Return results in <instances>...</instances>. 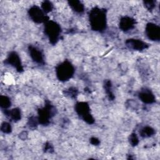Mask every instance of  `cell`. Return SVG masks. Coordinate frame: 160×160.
Masks as SVG:
<instances>
[{
    "label": "cell",
    "instance_id": "cb8c5ba5",
    "mask_svg": "<svg viewBox=\"0 0 160 160\" xmlns=\"http://www.w3.org/2000/svg\"><path fill=\"white\" fill-rule=\"evenodd\" d=\"M53 146L49 143L46 142L44 146V151L47 152H52L53 151Z\"/></svg>",
    "mask_w": 160,
    "mask_h": 160
},
{
    "label": "cell",
    "instance_id": "8992f818",
    "mask_svg": "<svg viewBox=\"0 0 160 160\" xmlns=\"http://www.w3.org/2000/svg\"><path fill=\"white\" fill-rule=\"evenodd\" d=\"M28 14L34 22L42 23L49 21V18L45 15V12L37 6H32L28 11Z\"/></svg>",
    "mask_w": 160,
    "mask_h": 160
},
{
    "label": "cell",
    "instance_id": "ba28073f",
    "mask_svg": "<svg viewBox=\"0 0 160 160\" xmlns=\"http://www.w3.org/2000/svg\"><path fill=\"white\" fill-rule=\"evenodd\" d=\"M5 62L8 64H10L11 66L16 68V69L18 72L23 71V68L21 64L20 58L16 52H11L9 54L7 59L5 60Z\"/></svg>",
    "mask_w": 160,
    "mask_h": 160
},
{
    "label": "cell",
    "instance_id": "e0dca14e",
    "mask_svg": "<svg viewBox=\"0 0 160 160\" xmlns=\"http://www.w3.org/2000/svg\"><path fill=\"white\" fill-rule=\"evenodd\" d=\"M11 101L9 97L6 96H0V106L1 108L6 109L11 106Z\"/></svg>",
    "mask_w": 160,
    "mask_h": 160
},
{
    "label": "cell",
    "instance_id": "d6986e66",
    "mask_svg": "<svg viewBox=\"0 0 160 160\" xmlns=\"http://www.w3.org/2000/svg\"><path fill=\"white\" fill-rule=\"evenodd\" d=\"M38 124L39 123L38 117L31 116L29 118L28 121V125L29 127V128H35Z\"/></svg>",
    "mask_w": 160,
    "mask_h": 160
},
{
    "label": "cell",
    "instance_id": "44dd1931",
    "mask_svg": "<svg viewBox=\"0 0 160 160\" xmlns=\"http://www.w3.org/2000/svg\"><path fill=\"white\" fill-rule=\"evenodd\" d=\"M129 142L130 144L132 146L138 145V144L139 143V139L136 133H132L129 136Z\"/></svg>",
    "mask_w": 160,
    "mask_h": 160
},
{
    "label": "cell",
    "instance_id": "7c38bea8",
    "mask_svg": "<svg viewBox=\"0 0 160 160\" xmlns=\"http://www.w3.org/2000/svg\"><path fill=\"white\" fill-rule=\"evenodd\" d=\"M29 52L31 59L38 64H44V56L42 52L37 48L33 46H29Z\"/></svg>",
    "mask_w": 160,
    "mask_h": 160
},
{
    "label": "cell",
    "instance_id": "6da1fadb",
    "mask_svg": "<svg viewBox=\"0 0 160 160\" xmlns=\"http://www.w3.org/2000/svg\"><path fill=\"white\" fill-rule=\"evenodd\" d=\"M89 20L93 31L103 32L107 26L106 11L98 7L92 8L89 12Z\"/></svg>",
    "mask_w": 160,
    "mask_h": 160
},
{
    "label": "cell",
    "instance_id": "5bb4252c",
    "mask_svg": "<svg viewBox=\"0 0 160 160\" xmlns=\"http://www.w3.org/2000/svg\"><path fill=\"white\" fill-rule=\"evenodd\" d=\"M69 6L71 7L72 10L76 12H82L84 9L83 4L79 1H71L68 2Z\"/></svg>",
    "mask_w": 160,
    "mask_h": 160
},
{
    "label": "cell",
    "instance_id": "30bf717a",
    "mask_svg": "<svg viewBox=\"0 0 160 160\" xmlns=\"http://www.w3.org/2000/svg\"><path fill=\"white\" fill-rule=\"evenodd\" d=\"M138 96L141 101L145 104H152L156 101V98L154 94L148 88L142 89L139 91Z\"/></svg>",
    "mask_w": 160,
    "mask_h": 160
},
{
    "label": "cell",
    "instance_id": "2e32d148",
    "mask_svg": "<svg viewBox=\"0 0 160 160\" xmlns=\"http://www.w3.org/2000/svg\"><path fill=\"white\" fill-rule=\"evenodd\" d=\"M104 89L106 92L109 99V100H113L114 99V96L112 91V84L110 80H106L104 81Z\"/></svg>",
    "mask_w": 160,
    "mask_h": 160
},
{
    "label": "cell",
    "instance_id": "5b68a950",
    "mask_svg": "<svg viewBox=\"0 0 160 160\" xmlns=\"http://www.w3.org/2000/svg\"><path fill=\"white\" fill-rule=\"evenodd\" d=\"M75 111L78 116L88 124H91L94 122L92 116L90 113V108L86 102H78L75 105Z\"/></svg>",
    "mask_w": 160,
    "mask_h": 160
},
{
    "label": "cell",
    "instance_id": "8fae6325",
    "mask_svg": "<svg viewBox=\"0 0 160 160\" xmlns=\"http://www.w3.org/2000/svg\"><path fill=\"white\" fill-rule=\"evenodd\" d=\"M135 23L136 21L133 18L129 16H124L121 18L119 26L122 31L127 32L134 28Z\"/></svg>",
    "mask_w": 160,
    "mask_h": 160
},
{
    "label": "cell",
    "instance_id": "3957f363",
    "mask_svg": "<svg viewBox=\"0 0 160 160\" xmlns=\"http://www.w3.org/2000/svg\"><path fill=\"white\" fill-rule=\"evenodd\" d=\"M44 33L51 44L54 45L58 41L61 33V26L56 22L49 20L44 23Z\"/></svg>",
    "mask_w": 160,
    "mask_h": 160
},
{
    "label": "cell",
    "instance_id": "277c9868",
    "mask_svg": "<svg viewBox=\"0 0 160 160\" xmlns=\"http://www.w3.org/2000/svg\"><path fill=\"white\" fill-rule=\"evenodd\" d=\"M55 114V108L49 101H46L45 106L38 109V121L42 125H48L50 122V119Z\"/></svg>",
    "mask_w": 160,
    "mask_h": 160
},
{
    "label": "cell",
    "instance_id": "7402d4cb",
    "mask_svg": "<svg viewBox=\"0 0 160 160\" xmlns=\"http://www.w3.org/2000/svg\"><path fill=\"white\" fill-rule=\"evenodd\" d=\"M65 94L71 98H75L78 94V89L76 88L71 87L65 91Z\"/></svg>",
    "mask_w": 160,
    "mask_h": 160
},
{
    "label": "cell",
    "instance_id": "52a82bcc",
    "mask_svg": "<svg viewBox=\"0 0 160 160\" xmlns=\"http://www.w3.org/2000/svg\"><path fill=\"white\" fill-rule=\"evenodd\" d=\"M146 34L148 39L154 41H159L160 39V27L152 22H149L146 26Z\"/></svg>",
    "mask_w": 160,
    "mask_h": 160
},
{
    "label": "cell",
    "instance_id": "9c48e42d",
    "mask_svg": "<svg viewBox=\"0 0 160 160\" xmlns=\"http://www.w3.org/2000/svg\"><path fill=\"white\" fill-rule=\"evenodd\" d=\"M125 44L129 49L136 51H142L147 49L149 46L148 44L138 39H128L126 41Z\"/></svg>",
    "mask_w": 160,
    "mask_h": 160
},
{
    "label": "cell",
    "instance_id": "603a6c76",
    "mask_svg": "<svg viewBox=\"0 0 160 160\" xmlns=\"http://www.w3.org/2000/svg\"><path fill=\"white\" fill-rule=\"evenodd\" d=\"M145 7L149 10L152 11L156 7V1H144Z\"/></svg>",
    "mask_w": 160,
    "mask_h": 160
},
{
    "label": "cell",
    "instance_id": "484cf974",
    "mask_svg": "<svg viewBox=\"0 0 160 160\" xmlns=\"http://www.w3.org/2000/svg\"><path fill=\"white\" fill-rule=\"evenodd\" d=\"M19 138L22 140H24L27 138L28 137V133L26 131H22L21 132L20 134H19Z\"/></svg>",
    "mask_w": 160,
    "mask_h": 160
},
{
    "label": "cell",
    "instance_id": "7a4b0ae2",
    "mask_svg": "<svg viewBox=\"0 0 160 160\" xmlns=\"http://www.w3.org/2000/svg\"><path fill=\"white\" fill-rule=\"evenodd\" d=\"M74 68L73 65L68 60H66L56 68V73L58 79L62 82L70 79L74 75Z\"/></svg>",
    "mask_w": 160,
    "mask_h": 160
},
{
    "label": "cell",
    "instance_id": "9a60e30c",
    "mask_svg": "<svg viewBox=\"0 0 160 160\" xmlns=\"http://www.w3.org/2000/svg\"><path fill=\"white\" fill-rule=\"evenodd\" d=\"M155 134V130L150 126H144L139 131V134L142 138H149Z\"/></svg>",
    "mask_w": 160,
    "mask_h": 160
},
{
    "label": "cell",
    "instance_id": "ffe728a7",
    "mask_svg": "<svg viewBox=\"0 0 160 160\" xmlns=\"http://www.w3.org/2000/svg\"><path fill=\"white\" fill-rule=\"evenodd\" d=\"M1 130L2 132L4 133H6V134H9L11 132L12 130V128L11 124L9 122H3L1 124Z\"/></svg>",
    "mask_w": 160,
    "mask_h": 160
},
{
    "label": "cell",
    "instance_id": "ac0fdd59",
    "mask_svg": "<svg viewBox=\"0 0 160 160\" xmlns=\"http://www.w3.org/2000/svg\"><path fill=\"white\" fill-rule=\"evenodd\" d=\"M41 8L45 13H48L53 9V5L51 2L49 1H44L41 4Z\"/></svg>",
    "mask_w": 160,
    "mask_h": 160
},
{
    "label": "cell",
    "instance_id": "4fadbf2b",
    "mask_svg": "<svg viewBox=\"0 0 160 160\" xmlns=\"http://www.w3.org/2000/svg\"><path fill=\"white\" fill-rule=\"evenodd\" d=\"M5 115L13 121H18L21 119V112L19 108H13L11 110L5 109Z\"/></svg>",
    "mask_w": 160,
    "mask_h": 160
},
{
    "label": "cell",
    "instance_id": "d4e9b609",
    "mask_svg": "<svg viewBox=\"0 0 160 160\" xmlns=\"http://www.w3.org/2000/svg\"><path fill=\"white\" fill-rule=\"evenodd\" d=\"M90 142L93 144V145H95V146H98L99 144L100 143V141L99 140V139H98L96 137H92L90 139Z\"/></svg>",
    "mask_w": 160,
    "mask_h": 160
}]
</instances>
